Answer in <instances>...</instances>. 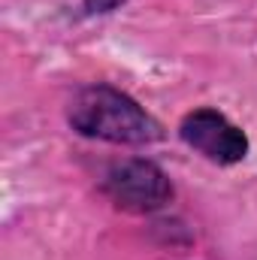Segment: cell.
Here are the masks:
<instances>
[{
    "label": "cell",
    "instance_id": "7a4b0ae2",
    "mask_svg": "<svg viewBox=\"0 0 257 260\" xmlns=\"http://www.w3.org/2000/svg\"><path fill=\"white\" fill-rule=\"evenodd\" d=\"M103 191L118 209L145 215L164 209L173 200V182L157 164L145 157H130L109 167L103 179Z\"/></svg>",
    "mask_w": 257,
    "mask_h": 260
},
{
    "label": "cell",
    "instance_id": "3957f363",
    "mask_svg": "<svg viewBox=\"0 0 257 260\" xmlns=\"http://www.w3.org/2000/svg\"><path fill=\"white\" fill-rule=\"evenodd\" d=\"M179 136L188 148L200 151L206 160H212L218 167H233V164L245 160V154H248L245 130L212 106H200V109L188 112L179 124Z\"/></svg>",
    "mask_w": 257,
    "mask_h": 260
},
{
    "label": "cell",
    "instance_id": "277c9868",
    "mask_svg": "<svg viewBox=\"0 0 257 260\" xmlns=\"http://www.w3.org/2000/svg\"><path fill=\"white\" fill-rule=\"evenodd\" d=\"M124 0H82V9L88 12V15H103V12H112V9H118Z\"/></svg>",
    "mask_w": 257,
    "mask_h": 260
},
{
    "label": "cell",
    "instance_id": "6da1fadb",
    "mask_svg": "<svg viewBox=\"0 0 257 260\" xmlns=\"http://www.w3.org/2000/svg\"><path fill=\"white\" fill-rule=\"evenodd\" d=\"M67 121L85 139L115 142V145H148L164 136L157 118H151L130 94L112 85L82 88L67 109Z\"/></svg>",
    "mask_w": 257,
    "mask_h": 260
}]
</instances>
